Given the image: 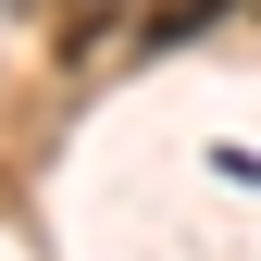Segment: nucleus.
<instances>
[{"instance_id":"obj_1","label":"nucleus","mask_w":261,"mask_h":261,"mask_svg":"<svg viewBox=\"0 0 261 261\" xmlns=\"http://www.w3.org/2000/svg\"><path fill=\"white\" fill-rule=\"evenodd\" d=\"M137 13H149V0H62V13H50V50L62 62H100L112 38H137Z\"/></svg>"},{"instance_id":"obj_2","label":"nucleus","mask_w":261,"mask_h":261,"mask_svg":"<svg viewBox=\"0 0 261 261\" xmlns=\"http://www.w3.org/2000/svg\"><path fill=\"white\" fill-rule=\"evenodd\" d=\"M224 13H237V0H149V13H137V50H199Z\"/></svg>"},{"instance_id":"obj_3","label":"nucleus","mask_w":261,"mask_h":261,"mask_svg":"<svg viewBox=\"0 0 261 261\" xmlns=\"http://www.w3.org/2000/svg\"><path fill=\"white\" fill-rule=\"evenodd\" d=\"M13 13H25V0H13Z\"/></svg>"}]
</instances>
